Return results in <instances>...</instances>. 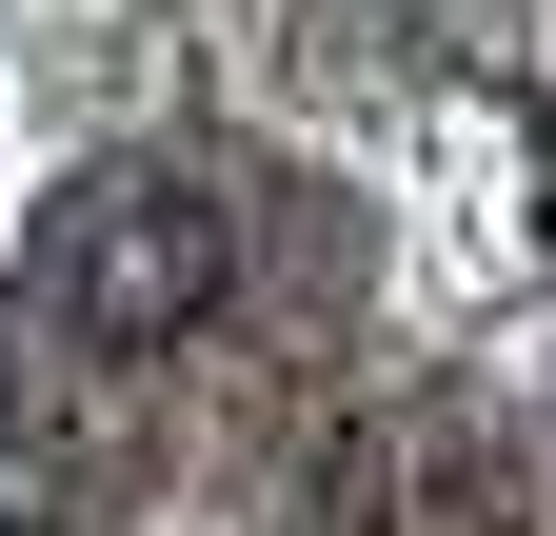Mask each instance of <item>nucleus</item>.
Here are the masks:
<instances>
[{
	"mask_svg": "<svg viewBox=\"0 0 556 536\" xmlns=\"http://www.w3.org/2000/svg\"><path fill=\"white\" fill-rule=\"evenodd\" d=\"M219 298H239V199L179 179V159H100L40 219V318L80 358H179Z\"/></svg>",
	"mask_w": 556,
	"mask_h": 536,
	"instance_id": "f257e3e1",
	"label": "nucleus"
},
{
	"mask_svg": "<svg viewBox=\"0 0 556 536\" xmlns=\"http://www.w3.org/2000/svg\"><path fill=\"white\" fill-rule=\"evenodd\" d=\"M338 536H517V477L457 418H378L358 477H338Z\"/></svg>",
	"mask_w": 556,
	"mask_h": 536,
	"instance_id": "f03ea898",
	"label": "nucleus"
}]
</instances>
